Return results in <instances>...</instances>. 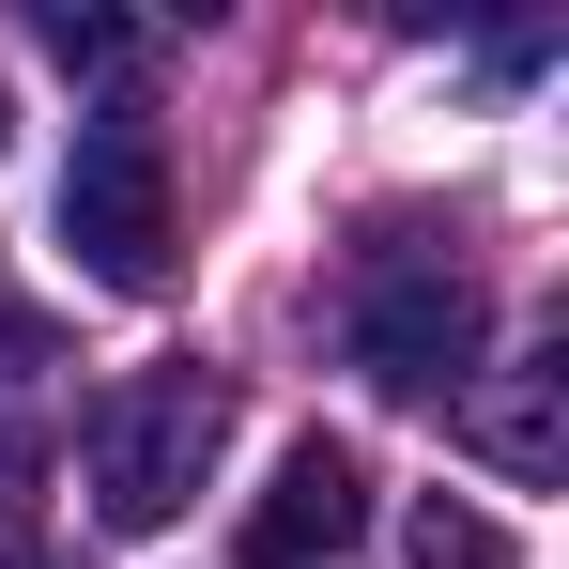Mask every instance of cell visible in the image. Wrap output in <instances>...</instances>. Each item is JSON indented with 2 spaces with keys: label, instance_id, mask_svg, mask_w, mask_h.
<instances>
[{
  "label": "cell",
  "instance_id": "obj_5",
  "mask_svg": "<svg viewBox=\"0 0 569 569\" xmlns=\"http://www.w3.org/2000/svg\"><path fill=\"white\" fill-rule=\"evenodd\" d=\"M462 431H477V447H492L508 477H555V462H569V339L508 355V370L462 400Z\"/></svg>",
  "mask_w": 569,
  "mask_h": 569
},
{
  "label": "cell",
  "instance_id": "obj_1",
  "mask_svg": "<svg viewBox=\"0 0 569 569\" xmlns=\"http://www.w3.org/2000/svg\"><path fill=\"white\" fill-rule=\"evenodd\" d=\"M231 447V370H200V355H154V370H123L78 416V477H93V523L108 539H170L200 508V477Z\"/></svg>",
  "mask_w": 569,
  "mask_h": 569
},
{
  "label": "cell",
  "instance_id": "obj_2",
  "mask_svg": "<svg viewBox=\"0 0 569 569\" xmlns=\"http://www.w3.org/2000/svg\"><path fill=\"white\" fill-rule=\"evenodd\" d=\"M62 247L93 292H154L170 278V139L154 108H93L78 154H62Z\"/></svg>",
  "mask_w": 569,
  "mask_h": 569
},
{
  "label": "cell",
  "instance_id": "obj_4",
  "mask_svg": "<svg viewBox=\"0 0 569 569\" xmlns=\"http://www.w3.org/2000/svg\"><path fill=\"white\" fill-rule=\"evenodd\" d=\"M355 539H370V462H355L339 431H292L231 555H247V569H339Z\"/></svg>",
  "mask_w": 569,
  "mask_h": 569
},
{
  "label": "cell",
  "instance_id": "obj_3",
  "mask_svg": "<svg viewBox=\"0 0 569 569\" xmlns=\"http://www.w3.org/2000/svg\"><path fill=\"white\" fill-rule=\"evenodd\" d=\"M477 339H492V292H477L462 262H370V278H355V370H370L385 400L477 385Z\"/></svg>",
  "mask_w": 569,
  "mask_h": 569
},
{
  "label": "cell",
  "instance_id": "obj_10",
  "mask_svg": "<svg viewBox=\"0 0 569 569\" xmlns=\"http://www.w3.org/2000/svg\"><path fill=\"white\" fill-rule=\"evenodd\" d=\"M31 569H62V555H31Z\"/></svg>",
  "mask_w": 569,
  "mask_h": 569
},
{
  "label": "cell",
  "instance_id": "obj_8",
  "mask_svg": "<svg viewBox=\"0 0 569 569\" xmlns=\"http://www.w3.org/2000/svg\"><path fill=\"white\" fill-rule=\"evenodd\" d=\"M47 47H62V62H123V31H108V16H78V0H47Z\"/></svg>",
  "mask_w": 569,
  "mask_h": 569
},
{
  "label": "cell",
  "instance_id": "obj_6",
  "mask_svg": "<svg viewBox=\"0 0 569 569\" xmlns=\"http://www.w3.org/2000/svg\"><path fill=\"white\" fill-rule=\"evenodd\" d=\"M400 539H416V569H523V539H508L492 508H462V492H431Z\"/></svg>",
  "mask_w": 569,
  "mask_h": 569
},
{
  "label": "cell",
  "instance_id": "obj_9",
  "mask_svg": "<svg viewBox=\"0 0 569 569\" xmlns=\"http://www.w3.org/2000/svg\"><path fill=\"white\" fill-rule=\"evenodd\" d=\"M16 492H31V447H16V431H0V523H16Z\"/></svg>",
  "mask_w": 569,
  "mask_h": 569
},
{
  "label": "cell",
  "instance_id": "obj_7",
  "mask_svg": "<svg viewBox=\"0 0 569 569\" xmlns=\"http://www.w3.org/2000/svg\"><path fill=\"white\" fill-rule=\"evenodd\" d=\"M31 370H62V339H47V308H31V292H0V400H16Z\"/></svg>",
  "mask_w": 569,
  "mask_h": 569
}]
</instances>
